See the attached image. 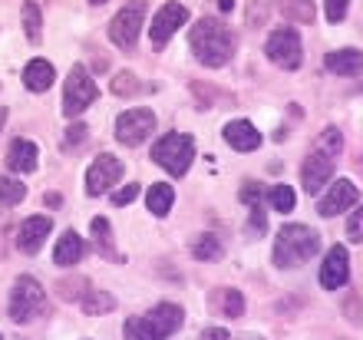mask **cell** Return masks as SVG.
Segmentation results:
<instances>
[{
	"label": "cell",
	"instance_id": "1",
	"mask_svg": "<svg viewBox=\"0 0 363 340\" xmlns=\"http://www.w3.org/2000/svg\"><path fill=\"white\" fill-rule=\"evenodd\" d=\"M189 47L201 67L215 70V67H225L231 60V53H235V37L221 27L218 20L205 17L189 30Z\"/></svg>",
	"mask_w": 363,
	"mask_h": 340
},
{
	"label": "cell",
	"instance_id": "2",
	"mask_svg": "<svg viewBox=\"0 0 363 340\" xmlns=\"http://www.w3.org/2000/svg\"><path fill=\"white\" fill-rule=\"evenodd\" d=\"M317 251H320V235H317L314 228L284 225L274 238L271 258H274L277 268H297V265H304V261H311Z\"/></svg>",
	"mask_w": 363,
	"mask_h": 340
},
{
	"label": "cell",
	"instance_id": "3",
	"mask_svg": "<svg viewBox=\"0 0 363 340\" xmlns=\"http://www.w3.org/2000/svg\"><path fill=\"white\" fill-rule=\"evenodd\" d=\"M195 159V139L185 133H165L162 139L152 146V162L155 165H162L169 175H185Z\"/></svg>",
	"mask_w": 363,
	"mask_h": 340
},
{
	"label": "cell",
	"instance_id": "4",
	"mask_svg": "<svg viewBox=\"0 0 363 340\" xmlns=\"http://www.w3.org/2000/svg\"><path fill=\"white\" fill-rule=\"evenodd\" d=\"M96 96H99V89H96L93 76L86 73V67L77 63L67 76V86H63V116H69V119L83 116L96 103Z\"/></svg>",
	"mask_w": 363,
	"mask_h": 340
},
{
	"label": "cell",
	"instance_id": "5",
	"mask_svg": "<svg viewBox=\"0 0 363 340\" xmlns=\"http://www.w3.org/2000/svg\"><path fill=\"white\" fill-rule=\"evenodd\" d=\"M40 307H43V287H40V281L37 278H30V274L17 278L13 291H10V301H7L10 317H13L17 324H27L40 314Z\"/></svg>",
	"mask_w": 363,
	"mask_h": 340
},
{
	"label": "cell",
	"instance_id": "6",
	"mask_svg": "<svg viewBox=\"0 0 363 340\" xmlns=\"http://www.w3.org/2000/svg\"><path fill=\"white\" fill-rule=\"evenodd\" d=\"M145 20V0H133L125 4L113 20H109V40H113L119 50H135L139 43V30H143Z\"/></svg>",
	"mask_w": 363,
	"mask_h": 340
},
{
	"label": "cell",
	"instance_id": "7",
	"mask_svg": "<svg viewBox=\"0 0 363 340\" xmlns=\"http://www.w3.org/2000/svg\"><path fill=\"white\" fill-rule=\"evenodd\" d=\"M268 60L281 70H297L304 63V47H301V37H297L294 27H277L268 33Z\"/></svg>",
	"mask_w": 363,
	"mask_h": 340
},
{
	"label": "cell",
	"instance_id": "8",
	"mask_svg": "<svg viewBox=\"0 0 363 340\" xmlns=\"http://www.w3.org/2000/svg\"><path fill=\"white\" fill-rule=\"evenodd\" d=\"M155 133V116L152 109H125L119 119H116V139L123 142V146H143L149 136Z\"/></svg>",
	"mask_w": 363,
	"mask_h": 340
},
{
	"label": "cell",
	"instance_id": "9",
	"mask_svg": "<svg viewBox=\"0 0 363 340\" xmlns=\"http://www.w3.org/2000/svg\"><path fill=\"white\" fill-rule=\"evenodd\" d=\"M189 23V7L185 4H175V0H169V4H162V10L155 13L152 27H149V37H152V47L162 50L169 40H172V33L179 27H185Z\"/></svg>",
	"mask_w": 363,
	"mask_h": 340
},
{
	"label": "cell",
	"instance_id": "10",
	"mask_svg": "<svg viewBox=\"0 0 363 340\" xmlns=\"http://www.w3.org/2000/svg\"><path fill=\"white\" fill-rule=\"evenodd\" d=\"M123 162L116 159V155H96L93 165L86 169V192L89 195H106V192L113 189L116 182L123 179Z\"/></svg>",
	"mask_w": 363,
	"mask_h": 340
},
{
	"label": "cell",
	"instance_id": "11",
	"mask_svg": "<svg viewBox=\"0 0 363 340\" xmlns=\"http://www.w3.org/2000/svg\"><path fill=\"white\" fill-rule=\"evenodd\" d=\"M357 199H360V192H357L354 182L340 179V182H334V185H330L324 195H320V202H317V212H320L324 218H334V215H340V212H350V208L357 205Z\"/></svg>",
	"mask_w": 363,
	"mask_h": 340
},
{
	"label": "cell",
	"instance_id": "12",
	"mask_svg": "<svg viewBox=\"0 0 363 340\" xmlns=\"http://www.w3.org/2000/svg\"><path fill=\"white\" fill-rule=\"evenodd\" d=\"M334 175V155H327V152H311L304 162H301V185L304 192L317 195L320 185H327Z\"/></svg>",
	"mask_w": 363,
	"mask_h": 340
},
{
	"label": "cell",
	"instance_id": "13",
	"mask_svg": "<svg viewBox=\"0 0 363 340\" xmlns=\"http://www.w3.org/2000/svg\"><path fill=\"white\" fill-rule=\"evenodd\" d=\"M347 278H350V258H347V248L344 245H334L327 251V258L320 261V287L327 291H337L344 287Z\"/></svg>",
	"mask_w": 363,
	"mask_h": 340
},
{
	"label": "cell",
	"instance_id": "14",
	"mask_svg": "<svg viewBox=\"0 0 363 340\" xmlns=\"http://www.w3.org/2000/svg\"><path fill=\"white\" fill-rule=\"evenodd\" d=\"M50 228H53V221L47 215H30L17 231V248L23 255H37L40 248H43V241H47Z\"/></svg>",
	"mask_w": 363,
	"mask_h": 340
},
{
	"label": "cell",
	"instance_id": "15",
	"mask_svg": "<svg viewBox=\"0 0 363 340\" xmlns=\"http://www.w3.org/2000/svg\"><path fill=\"white\" fill-rule=\"evenodd\" d=\"M221 136H225V142H228L231 149H238V152H255L261 146V133L248 123V119H235V123H228Z\"/></svg>",
	"mask_w": 363,
	"mask_h": 340
},
{
	"label": "cell",
	"instance_id": "16",
	"mask_svg": "<svg viewBox=\"0 0 363 340\" xmlns=\"http://www.w3.org/2000/svg\"><path fill=\"white\" fill-rule=\"evenodd\" d=\"M37 142H30V139H13L10 142V152H7V165L13 172H20V175H30V172L37 169Z\"/></svg>",
	"mask_w": 363,
	"mask_h": 340
},
{
	"label": "cell",
	"instance_id": "17",
	"mask_svg": "<svg viewBox=\"0 0 363 340\" xmlns=\"http://www.w3.org/2000/svg\"><path fill=\"white\" fill-rule=\"evenodd\" d=\"M149 324L162 337H169V334H175L185 324V311H182L179 304H155L152 311H149Z\"/></svg>",
	"mask_w": 363,
	"mask_h": 340
},
{
	"label": "cell",
	"instance_id": "18",
	"mask_svg": "<svg viewBox=\"0 0 363 340\" xmlns=\"http://www.w3.org/2000/svg\"><path fill=\"white\" fill-rule=\"evenodd\" d=\"M83 251H86V245H83V238L69 228V231H63L57 241V251H53V265L60 268H69V265H77L79 258H83Z\"/></svg>",
	"mask_w": 363,
	"mask_h": 340
},
{
	"label": "cell",
	"instance_id": "19",
	"mask_svg": "<svg viewBox=\"0 0 363 340\" xmlns=\"http://www.w3.org/2000/svg\"><path fill=\"white\" fill-rule=\"evenodd\" d=\"M53 79H57V73H53V67L47 60H30L27 70H23V86L30 93H47L53 86Z\"/></svg>",
	"mask_w": 363,
	"mask_h": 340
},
{
	"label": "cell",
	"instance_id": "20",
	"mask_svg": "<svg viewBox=\"0 0 363 340\" xmlns=\"http://www.w3.org/2000/svg\"><path fill=\"white\" fill-rule=\"evenodd\" d=\"M327 70L337 76H357L363 70V53L360 50H334V53H327Z\"/></svg>",
	"mask_w": 363,
	"mask_h": 340
},
{
	"label": "cell",
	"instance_id": "21",
	"mask_svg": "<svg viewBox=\"0 0 363 340\" xmlns=\"http://www.w3.org/2000/svg\"><path fill=\"white\" fill-rule=\"evenodd\" d=\"M172 202H175V192H172V185H165V182L152 185V189H149V195H145L149 212H152V215H159V218L172 212Z\"/></svg>",
	"mask_w": 363,
	"mask_h": 340
},
{
	"label": "cell",
	"instance_id": "22",
	"mask_svg": "<svg viewBox=\"0 0 363 340\" xmlns=\"http://www.w3.org/2000/svg\"><path fill=\"white\" fill-rule=\"evenodd\" d=\"M20 17H23V33H27V40L30 43H40V40H43V17H40V7L33 0H23Z\"/></svg>",
	"mask_w": 363,
	"mask_h": 340
},
{
	"label": "cell",
	"instance_id": "23",
	"mask_svg": "<svg viewBox=\"0 0 363 340\" xmlns=\"http://www.w3.org/2000/svg\"><path fill=\"white\" fill-rule=\"evenodd\" d=\"M281 13L294 23H314L317 20L314 0H281Z\"/></svg>",
	"mask_w": 363,
	"mask_h": 340
},
{
	"label": "cell",
	"instance_id": "24",
	"mask_svg": "<svg viewBox=\"0 0 363 340\" xmlns=\"http://www.w3.org/2000/svg\"><path fill=\"white\" fill-rule=\"evenodd\" d=\"M79 304H83V314H89V317H99V314H109L116 307V297L109 291H86L83 297H79Z\"/></svg>",
	"mask_w": 363,
	"mask_h": 340
},
{
	"label": "cell",
	"instance_id": "25",
	"mask_svg": "<svg viewBox=\"0 0 363 340\" xmlns=\"http://www.w3.org/2000/svg\"><path fill=\"white\" fill-rule=\"evenodd\" d=\"M27 199V185L20 179H10V175H0V205L13 208Z\"/></svg>",
	"mask_w": 363,
	"mask_h": 340
},
{
	"label": "cell",
	"instance_id": "26",
	"mask_svg": "<svg viewBox=\"0 0 363 340\" xmlns=\"http://www.w3.org/2000/svg\"><path fill=\"white\" fill-rule=\"evenodd\" d=\"M123 331H125V340H165L162 334L149 324V317H129Z\"/></svg>",
	"mask_w": 363,
	"mask_h": 340
},
{
	"label": "cell",
	"instance_id": "27",
	"mask_svg": "<svg viewBox=\"0 0 363 340\" xmlns=\"http://www.w3.org/2000/svg\"><path fill=\"white\" fill-rule=\"evenodd\" d=\"M211 304H218L225 317H241L245 314V297H241V291H231V287L218 291V297H211Z\"/></svg>",
	"mask_w": 363,
	"mask_h": 340
},
{
	"label": "cell",
	"instance_id": "28",
	"mask_svg": "<svg viewBox=\"0 0 363 340\" xmlns=\"http://www.w3.org/2000/svg\"><path fill=\"white\" fill-rule=\"evenodd\" d=\"M191 255L199 261H215V258H221V241L215 235H199L191 241Z\"/></svg>",
	"mask_w": 363,
	"mask_h": 340
},
{
	"label": "cell",
	"instance_id": "29",
	"mask_svg": "<svg viewBox=\"0 0 363 340\" xmlns=\"http://www.w3.org/2000/svg\"><path fill=\"white\" fill-rule=\"evenodd\" d=\"M109 89H113L116 96H135L143 86H139V79H135L129 70H123V73H116L113 79H109Z\"/></svg>",
	"mask_w": 363,
	"mask_h": 340
},
{
	"label": "cell",
	"instance_id": "30",
	"mask_svg": "<svg viewBox=\"0 0 363 340\" xmlns=\"http://www.w3.org/2000/svg\"><path fill=\"white\" fill-rule=\"evenodd\" d=\"M86 278H63V281L57 284V294L63 297V301H79L83 294H86Z\"/></svg>",
	"mask_w": 363,
	"mask_h": 340
},
{
	"label": "cell",
	"instance_id": "31",
	"mask_svg": "<svg viewBox=\"0 0 363 340\" xmlns=\"http://www.w3.org/2000/svg\"><path fill=\"white\" fill-rule=\"evenodd\" d=\"M268 199L274 205V212H294V205H297V195L291 185H274Z\"/></svg>",
	"mask_w": 363,
	"mask_h": 340
},
{
	"label": "cell",
	"instance_id": "32",
	"mask_svg": "<svg viewBox=\"0 0 363 340\" xmlns=\"http://www.w3.org/2000/svg\"><path fill=\"white\" fill-rule=\"evenodd\" d=\"M93 235H96L99 251H103L106 258L113 255V228H109V221H106V218H93Z\"/></svg>",
	"mask_w": 363,
	"mask_h": 340
},
{
	"label": "cell",
	"instance_id": "33",
	"mask_svg": "<svg viewBox=\"0 0 363 340\" xmlns=\"http://www.w3.org/2000/svg\"><path fill=\"white\" fill-rule=\"evenodd\" d=\"M191 93L199 96V109H211V106H215V99H225V103H231V96H221L218 89H208L205 83H191Z\"/></svg>",
	"mask_w": 363,
	"mask_h": 340
},
{
	"label": "cell",
	"instance_id": "34",
	"mask_svg": "<svg viewBox=\"0 0 363 340\" xmlns=\"http://www.w3.org/2000/svg\"><path fill=\"white\" fill-rule=\"evenodd\" d=\"M320 146H324V149H320V152H327V155H337V152L344 149V139H340V129H337V126H327L324 133H320Z\"/></svg>",
	"mask_w": 363,
	"mask_h": 340
},
{
	"label": "cell",
	"instance_id": "35",
	"mask_svg": "<svg viewBox=\"0 0 363 340\" xmlns=\"http://www.w3.org/2000/svg\"><path fill=\"white\" fill-rule=\"evenodd\" d=\"M347 10H350V0H324V13L330 23H340L347 17Z\"/></svg>",
	"mask_w": 363,
	"mask_h": 340
},
{
	"label": "cell",
	"instance_id": "36",
	"mask_svg": "<svg viewBox=\"0 0 363 340\" xmlns=\"http://www.w3.org/2000/svg\"><path fill=\"white\" fill-rule=\"evenodd\" d=\"M261 192H264V189H261L258 182H245L238 195H241V202H245V205L255 208V205H261Z\"/></svg>",
	"mask_w": 363,
	"mask_h": 340
},
{
	"label": "cell",
	"instance_id": "37",
	"mask_svg": "<svg viewBox=\"0 0 363 340\" xmlns=\"http://www.w3.org/2000/svg\"><path fill=\"white\" fill-rule=\"evenodd\" d=\"M347 238H350V241H363V208L354 212L350 221H347Z\"/></svg>",
	"mask_w": 363,
	"mask_h": 340
},
{
	"label": "cell",
	"instance_id": "38",
	"mask_svg": "<svg viewBox=\"0 0 363 340\" xmlns=\"http://www.w3.org/2000/svg\"><path fill=\"white\" fill-rule=\"evenodd\" d=\"M251 235H261V231H264V228H268V215H264V212H261V205H255L251 208Z\"/></svg>",
	"mask_w": 363,
	"mask_h": 340
},
{
	"label": "cell",
	"instance_id": "39",
	"mask_svg": "<svg viewBox=\"0 0 363 340\" xmlns=\"http://www.w3.org/2000/svg\"><path fill=\"white\" fill-rule=\"evenodd\" d=\"M139 195V185H125V189H119V192H113V205H129V202Z\"/></svg>",
	"mask_w": 363,
	"mask_h": 340
},
{
	"label": "cell",
	"instance_id": "40",
	"mask_svg": "<svg viewBox=\"0 0 363 340\" xmlns=\"http://www.w3.org/2000/svg\"><path fill=\"white\" fill-rule=\"evenodd\" d=\"M86 133H89V129H86V126H83V123L69 126V129H67V146H69V149H73V146H79V142H86Z\"/></svg>",
	"mask_w": 363,
	"mask_h": 340
},
{
	"label": "cell",
	"instance_id": "41",
	"mask_svg": "<svg viewBox=\"0 0 363 340\" xmlns=\"http://www.w3.org/2000/svg\"><path fill=\"white\" fill-rule=\"evenodd\" d=\"M201 340H231V337H228L225 327H208V331L201 334Z\"/></svg>",
	"mask_w": 363,
	"mask_h": 340
},
{
	"label": "cell",
	"instance_id": "42",
	"mask_svg": "<svg viewBox=\"0 0 363 340\" xmlns=\"http://www.w3.org/2000/svg\"><path fill=\"white\" fill-rule=\"evenodd\" d=\"M248 23H251V27H258V23H261V0H255V4H251V17H248Z\"/></svg>",
	"mask_w": 363,
	"mask_h": 340
},
{
	"label": "cell",
	"instance_id": "43",
	"mask_svg": "<svg viewBox=\"0 0 363 340\" xmlns=\"http://www.w3.org/2000/svg\"><path fill=\"white\" fill-rule=\"evenodd\" d=\"M60 202H63V199H60L57 192H47V205H60Z\"/></svg>",
	"mask_w": 363,
	"mask_h": 340
},
{
	"label": "cell",
	"instance_id": "44",
	"mask_svg": "<svg viewBox=\"0 0 363 340\" xmlns=\"http://www.w3.org/2000/svg\"><path fill=\"white\" fill-rule=\"evenodd\" d=\"M218 7L228 13V10H235V0H218Z\"/></svg>",
	"mask_w": 363,
	"mask_h": 340
},
{
	"label": "cell",
	"instance_id": "45",
	"mask_svg": "<svg viewBox=\"0 0 363 340\" xmlns=\"http://www.w3.org/2000/svg\"><path fill=\"white\" fill-rule=\"evenodd\" d=\"M4 123H7V109H0V129H4Z\"/></svg>",
	"mask_w": 363,
	"mask_h": 340
},
{
	"label": "cell",
	"instance_id": "46",
	"mask_svg": "<svg viewBox=\"0 0 363 340\" xmlns=\"http://www.w3.org/2000/svg\"><path fill=\"white\" fill-rule=\"evenodd\" d=\"M89 4H93V7H99V4H106V0H89Z\"/></svg>",
	"mask_w": 363,
	"mask_h": 340
}]
</instances>
